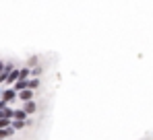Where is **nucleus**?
Wrapping results in <instances>:
<instances>
[{
  "label": "nucleus",
  "mask_w": 153,
  "mask_h": 140,
  "mask_svg": "<svg viewBox=\"0 0 153 140\" xmlns=\"http://www.w3.org/2000/svg\"><path fill=\"white\" fill-rule=\"evenodd\" d=\"M0 99H2L4 103H13V101L17 99V91H15V89H4V91H2V97H0Z\"/></svg>",
  "instance_id": "obj_1"
},
{
  "label": "nucleus",
  "mask_w": 153,
  "mask_h": 140,
  "mask_svg": "<svg viewBox=\"0 0 153 140\" xmlns=\"http://www.w3.org/2000/svg\"><path fill=\"white\" fill-rule=\"evenodd\" d=\"M17 97L21 99V101H29V99H33V89H23V91H17Z\"/></svg>",
  "instance_id": "obj_2"
},
{
  "label": "nucleus",
  "mask_w": 153,
  "mask_h": 140,
  "mask_svg": "<svg viewBox=\"0 0 153 140\" xmlns=\"http://www.w3.org/2000/svg\"><path fill=\"white\" fill-rule=\"evenodd\" d=\"M25 105H23V109H25V113L29 116V113H35V109H37V105H35V101L33 99H29V101H23Z\"/></svg>",
  "instance_id": "obj_3"
},
{
  "label": "nucleus",
  "mask_w": 153,
  "mask_h": 140,
  "mask_svg": "<svg viewBox=\"0 0 153 140\" xmlns=\"http://www.w3.org/2000/svg\"><path fill=\"white\" fill-rule=\"evenodd\" d=\"M17 78H19V68H13L10 72H8V76H6V80H4V83H8V85H13V83H15Z\"/></svg>",
  "instance_id": "obj_4"
},
{
  "label": "nucleus",
  "mask_w": 153,
  "mask_h": 140,
  "mask_svg": "<svg viewBox=\"0 0 153 140\" xmlns=\"http://www.w3.org/2000/svg\"><path fill=\"white\" fill-rule=\"evenodd\" d=\"M15 134V128L13 126H6V128H0V138H8Z\"/></svg>",
  "instance_id": "obj_5"
},
{
  "label": "nucleus",
  "mask_w": 153,
  "mask_h": 140,
  "mask_svg": "<svg viewBox=\"0 0 153 140\" xmlns=\"http://www.w3.org/2000/svg\"><path fill=\"white\" fill-rule=\"evenodd\" d=\"M10 126H13L15 130H21V128H25V126H27V122H25V119H17V117H13Z\"/></svg>",
  "instance_id": "obj_6"
},
{
  "label": "nucleus",
  "mask_w": 153,
  "mask_h": 140,
  "mask_svg": "<svg viewBox=\"0 0 153 140\" xmlns=\"http://www.w3.org/2000/svg\"><path fill=\"white\" fill-rule=\"evenodd\" d=\"M13 117H17V119H27L25 109H13Z\"/></svg>",
  "instance_id": "obj_7"
},
{
  "label": "nucleus",
  "mask_w": 153,
  "mask_h": 140,
  "mask_svg": "<svg viewBox=\"0 0 153 140\" xmlns=\"http://www.w3.org/2000/svg\"><path fill=\"white\" fill-rule=\"evenodd\" d=\"M27 87H29V89H33V91H35V89H37V87H39V78H37V76H33V78H31V80H27Z\"/></svg>",
  "instance_id": "obj_8"
},
{
  "label": "nucleus",
  "mask_w": 153,
  "mask_h": 140,
  "mask_svg": "<svg viewBox=\"0 0 153 140\" xmlns=\"http://www.w3.org/2000/svg\"><path fill=\"white\" fill-rule=\"evenodd\" d=\"M0 111H2V117H8V119H13V109H10L8 105H6V107H2Z\"/></svg>",
  "instance_id": "obj_9"
},
{
  "label": "nucleus",
  "mask_w": 153,
  "mask_h": 140,
  "mask_svg": "<svg viewBox=\"0 0 153 140\" xmlns=\"http://www.w3.org/2000/svg\"><path fill=\"white\" fill-rule=\"evenodd\" d=\"M37 74H42V68H39V66H37V68H33V70H31V76H37Z\"/></svg>",
  "instance_id": "obj_10"
},
{
  "label": "nucleus",
  "mask_w": 153,
  "mask_h": 140,
  "mask_svg": "<svg viewBox=\"0 0 153 140\" xmlns=\"http://www.w3.org/2000/svg\"><path fill=\"white\" fill-rule=\"evenodd\" d=\"M2 68H4V62H2V60H0V70H2Z\"/></svg>",
  "instance_id": "obj_11"
},
{
  "label": "nucleus",
  "mask_w": 153,
  "mask_h": 140,
  "mask_svg": "<svg viewBox=\"0 0 153 140\" xmlns=\"http://www.w3.org/2000/svg\"><path fill=\"white\" fill-rule=\"evenodd\" d=\"M0 97H2V89H0Z\"/></svg>",
  "instance_id": "obj_12"
}]
</instances>
